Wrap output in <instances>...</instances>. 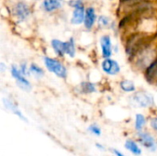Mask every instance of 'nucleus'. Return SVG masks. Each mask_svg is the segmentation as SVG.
Here are the masks:
<instances>
[{
  "label": "nucleus",
  "mask_w": 157,
  "mask_h": 156,
  "mask_svg": "<svg viewBox=\"0 0 157 156\" xmlns=\"http://www.w3.org/2000/svg\"><path fill=\"white\" fill-rule=\"evenodd\" d=\"M157 59V41L153 37L131 60L132 66L138 71L144 72Z\"/></svg>",
  "instance_id": "nucleus-1"
},
{
  "label": "nucleus",
  "mask_w": 157,
  "mask_h": 156,
  "mask_svg": "<svg viewBox=\"0 0 157 156\" xmlns=\"http://www.w3.org/2000/svg\"><path fill=\"white\" fill-rule=\"evenodd\" d=\"M153 37L141 31L131 32L124 41V51L128 59L131 61Z\"/></svg>",
  "instance_id": "nucleus-2"
},
{
  "label": "nucleus",
  "mask_w": 157,
  "mask_h": 156,
  "mask_svg": "<svg viewBox=\"0 0 157 156\" xmlns=\"http://www.w3.org/2000/svg\"><path fill=\"white\" fill-rule=\"evenodd\" d=\"M10 15L16 23H25L32 16V6L26 0H17L10 8Z\"/></svg>",
  "instance_id": "nucleus-3"
},
{
  "label": "nucleus",
  "mask_w": 157,
  "mask_h": 156,
  "mask_svg": "<svg viewBox=\"0 0 157 156\" xmlns=\"http://www.w3.org/2000/svg\"><path fill=\"white\" fill-rule=\"evenodd\" d=\"M42 63L45 69L53 74L56 77L60 79H66L68 76V70L65 64L60 60V58H54L48 55L42 57Z\"/></svg>",
  "instance_id": "nucleus-4"
},
{
  "label": "nucleus",
  "mask_w": 157,
  "mask_h": 156,
  "mask_svg": "<svg viewBox=\"0 0 157 156\" xmlns=\"http://www.w3.org/2000/svg\"><path fill=\"white\" fill-rule=\"evenodd\" d=\"M130 103L135 108H147L155 105V98L151 93L145 90H140L132 93L130 97Z\"/></svg>",
  "instance_id": "nucleus-5"
},
{
  "label": "nucleus",
  "mask_w": 157,
  "mask_h": 156,
  "mask_svg": "<svg viewBox=\"0 0 157 156\" xmlns=\"http://www.w3.org/2000/svg\"><path fill=\"white\" fill-rule=\"evenodd\" d=\"M9 71H10L11 77L15 80L16 85H17V86L19 89H21L22 91H25V92L31 91V89H32V84L28 79V76L24 75L21 73L18 65L12 64L10 66V68H9Z\"/></svg>",
  "instance_id": "nucleus-6"
},
{
  "label": "nucleus",
  "mask_w": 157,
  "mask_h": 156,
  "mask_svg": "<svg viewBox=\"0 0 157 156\" xmlns=\"http://www.w3.org/2000/svg\"><path fill=\"white\" fill-rule=\"evenodd\" d=\"M100 67L102 72L108 76H116L121 71V66L120 63L112 57L103 59L100 63Z\"/></svg>",
  "instance_id": "nucleus-7"
},
{
  "label": "nucleus",
  "mask_w": 157,
  "mask_h": 156,
  "mask_svg": "<svg viewBox=\"0 0 157 156\" xmlns=\"http://www.w3.org/2000/svg\"><path fill=\"white\" fill-rule=\"evenodd\" d=\"M100 55L103 59L112 57L114 53V44L109 34H102L99 38Z\"/></svg>",
  "instance_id": "nucleus-8"
},
{
  "label": "nucleus",
  "mask_w": 157,
  "mask_h": 156,
  "mask_svg": "<svg viewBox=\"0 0 157 156\" xmlns=\"http://www.w3.org/2000/svg\"><path fill=\"white\" fill-rule=\"evenodd\" d=\"M98 15L97 13V9L92 6H88L86 8V16H85V21H84V28L87 30L90 31L92 30L95 26L97 25L98 22Z\"/></svg>",
  "instance_id": "nucleus-9"
},
{
  "label": "nucleus",
  "mask_w": 157,
  "mask_h": 156,
  "mask_svg": "<svg viewBox=\"0 0 157 156\" xmlns=\"http://www.w3.org/2000/svg\"><path fill=\"white\" fill-rule=\"evenodd\" d=\"M64 0H41L40 9L47 14H52L61 10L64 6Z\"/></svg>",
  "instance_id": "nucleus-10"
},
{
  "label": "nucleus",
  "mask_w": 157,
  "mask_h": 156,
  "mask_svg": "<svg viewBox=\"0 0 157 156\" xmlns=\"http://www.w3.org/2000/svg\"><path fill=\"white\" fill-rule=\"evenodd\" d=\"M86 6H79L73 8L71 17H70V23L73 26H80L84 24L85 16H86Z\"/></svg>",
  "instance_id": "nucleus-11"
},
{
  "label": "nucleus",
  "mask_w": 157,
  "mask_h": 156,
  "mask_svg": "<svg viewBox=\"0 0 157 156\" xmlns=\"http://www.w3.org/2000/svg\"><path fill=\"white\" fill-rule=\"evenodd\" d=\"M144 75L148 84L157 85V59L144 71Z\"/></svg>",
  "instance_id": "nucleus-12"
},
{
  "label": "nucleus",
  "mask_w": 157,
  "mask_h": 156,
  "mask_svg": "<svg viewBox=\"0 0 157 156\" xmlns=\"http://www.w3.org/2000/svg\"><path fill=\"white\" fill-rule=\"evenodd\" d=\"M138 141L145 148H147V149H149L151 151H155L157 144L155 143V140L154 139V137L150 133L140 131V133L138 134Z\"/></svg>",
  "instance_id": "nucleus-13"
},
{
  "label": "nucleus",
  "mask_w": 157,
  "mask_h": 156,
  "mask_svg": "<svg viewBox=\"0 0 157 156\" xmlns=\"http://www.w3.org/2000/svg\"><path fill=\"white\" fill-rule=\"evenodd\" d=\"M65 40H62L59 39H52L51 40V47L58 58H63L65 56Z\"/></svg>",
  "instance_id": "nucleus-14"
},
{
  "label": "nucleus",
  "mask_w": 157,
  "mask_h": 156,
  "mask_svg": "<svg viewBox=\"0 0 157 156\" xmlns=\"http://www.w3.org/2000/svg\"><path fill=\"white\" fill-rule=\"evenodd\" d=\"M3 102H4V106L8 110H10L13 114H15L16 116H17L20 120H22L24 121H27V119L24 117L23 113L20 111V109L18 108V107L16 105V103L12 99H10V98H4L3 99Z\"/></svg>",
  "instance_id": "nucleus-15"
},
{
  "label": "nucleus",
  "mask_w": 157,
  "mask_h": 156,
  "mask_svg": "<svg viewBox=\"0 0 157 156\" xmlns=\"http://www.w3.org/2000/svg\"><path fill=\"white\" fill-rule=\"evenodd\" d=\"M29 75L36 80H40L45 76V70L43 67L36 63H29Z\"/></svg>",
  "instance_id": "nucleus-16"
},
{
  "label": "nucleus",
  "mask_w": 157,
  "mask_h": 156,
  "mask_svg": "<svg viewBox=\"0 0 157 156\" xmlns=\"http://www.w3.org/2000/svg\"><path fill=\"white\" fill-rule=\"evenodd\" d=\"M66 46H65V56L69 59H74L76 56V44L75 40L74 37H71L69 40H65Z\"/></svg>",
  "instance_id": "nucleus-17"
},
{
  "label": "nucleus",
  "mask_w": 157,
  "mask_h": 156,
  "mask_svg": "<svg viewBox=\"0 0 157 156\" xmlns=\"http://www.w3.org/2000/svg\"><path fill=\"white\" fill-rule=\"evenodd\" d=\"M119 86L121 90L124 93H134L136 92V85L132 80L130 79H122L120 81Z\"/></svg>",
  "instance_id": "nucleus-18"
},
{
  "label": "nucleus",
  "mask_w": 157,
  "mask_h": 156,
  "mask_svg": "<svg viewBox=\"0 0 157 156\" xmlns=\"http://www.w3.org/2000/svg\"><path fill=\"white\" fill-rule=\"evenodd\" d=\"M79 89H80V92H82L83 94H86V95L93 94L98 91L97 85L91 81H82L79 84Z\"/></svg>",
  "instance_id": "nucleus-19"
},
{
  "label": "nucleus",
  "mask_w": 157,
  "mask_h": 156,
  "mask_svg": "<svg viewBox=\"0 0 157 156\" xmlns=\"http://www.w3.org/2000/svg\"><path fill=\"white\" fill-rule=\"evenodd\" d=\"M113 25V22L111 21L110 17L107 15H99L98 17V22L97 26L98 29H110Z\"/></svg>",
  "instance_id": "nucleus-20"
},
{
  "label": "nucleus",
  "mask_w": 157,
  "mask_h": 156,
  "mask_svg": "<svg viewBox=\"0 0 157 156\" xmlns=\"http://www.w3.org/2000/svg\"><path fill=\"white\" fill-rule=\"evenodd\" d=\"M125 147H126V149H128L130 152H132L135 155H140L142 154V151H141L140 147L138 146V144L136 143H134L133 141H132V140H127L126 141Z\"/></svg>",
  "instance_id": "nucleus-21"
},
{
  "label": "nucleus",
  "mask_w": 157,
  "mask_h": 156,
  "mask_svg": "<svg viewBox=\"0 0 157 156\" xmlns=\"http://www.w3.org/2000/svg\"><path fill=\"white\" fill-rule=\"evenodd\" d=\"M145 124H146V118L141 113L136 114V116H135V129H136V131H141L144 129V127L145 126Z\"/></svg>",
  "instance_id": "nucleus-22"
},
{
  "label": "nucleus",
  "mask_w": 157,
  "mask_h": 156,
  "mask_svg": "<svg viewBox=\"0 0 157 156\" xmlns=\"http://www.w3.org/2000/svg\"><path fill=\"white\" fill-rule=\"evenodd\" d=\"M18 67H19V69H20V71H21V73L24 74V75H26V76H30L29 75V64H28V63H26V62H21L19 64H18Z\"/></svg>",
  "instance_id": "nucleus-23"
},
{
  "label": "nucleus",
  "mask_w": 157,
  "mask_h": 156,
  "mask_svg": "<svg viewBox=\"0 0 157 156\" xmlns=\"http://www.w3.org/2000/svg\"><path fill=\"white\" fill-rule=\"evenodd\" d=\"M88 131H89L91 133H93L94 135H97V136H100V135H101V130H100V128H99L97 124H92V125H90L89 128H88Z\"/></svg>",
  "instance_id": "nucleus-24"
},
{
  "label": "nucleus",
  "mask_w": 157,
  "mask_h": 156,
  "mask_svg": "<svg viewBox=\"0 0 157 156\" xmlns=\"http://www.w3.org/2000/svg\"><path fill=\"white\" fill-rule=\"evenodd\" d=\"M68 5L72 8L76 7V6H86L84 0H69L68 1Z\"/></svg>",
  "instance_id": "nucleus-25"
},
{
  "label": "nucleus",
  "mask_w": 157,
  "mask_h": 156,
  "mask_svg": "<svg viewBox=\"0 0 157 156\" xmlns=\"http://www.w3.org/2000/svg\"><path fill=\"white\" fill-rule=\"evenodd\" d=\"M150 124H151V127H152L155 131H157V117L153 118V119L151 120Z\"/></svg>",
  "instance_id": "nucleus-26"
},
{
  "label": "nucleus",
  "mask_w": 157,
  "mask_h": 156,
  "mask_svg": "<svg viewBox=\"0 0 157 156\" xmlns=\"http://www.w3.org/2000/svg\"><path fill=\"white\" fill-rule=\"evenodd\" d=\"M7 70V66L5 64V63H0V72L2 73V74H4L6 71Z\"/></svg>",
  "instance_id": "nucleus-27"
},
{
  "label": "nucleus",
  "mask_w": 157,
  "mask_h": 156,
  "mask_svg": "<svg viewBox=\"0 0 157 156\" xmlns=\"http://www.w3.org/2000/svg\"><path fill=\"white\" fill-rule=\"evenodd\" d=\"M113 153H114V154L116 156H125V155H123L120 151H118V150H116V149H114L113 150Z\"/></svg>",
  "instance_id": "nucleus-28"
},
{
  "label": "nucleus",
  "mask_w": 157,
  "mask_h": 156,
  "mask_svg": "<svg viewBox=\"0 0 157 156\" xmlns=\"http://www.w3.org/2000/svg\"><path fill=\"white\" fill-rule=\"evenodd\" d=\"M96 146L98 147V148H99V149H101V150H105V148H104V146H101L99 143H97L96 144Z\"/></svg>",
  "instance_id": "nucleus-29"
},
{
  "label": "nucleus",
  "mask_w": 157,
  "mask_h": 156,
  "mask_svg": "<svg viewBox=\"0 0 157 156\" xmlns=\"http://www.w3.org/2000/svg\"><path fill=\"white\" fill-rule=\"evenodd\" d=\"M121 1H126V0H121Z\"/></svg>",
  "instance_id": "nucleus-30"
}]
</instances>
